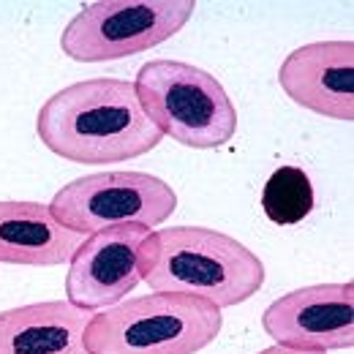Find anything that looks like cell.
<instances>
[{"instance_id":"1","label":"cell","mask_w":354,"mask_h":354,"mask_svg":"<svg viewBox=\"0 0 354 354\" xmlns=\"http://www.w3.org/2000/svg\"><path fill=\"white\" fill-rule=\"evenodd\" d=\"M36 133L55 156L90 167L142 158L164 142L145 115L133 82L115 77L57 90L39 109Z\"/></svg>"},{"instance_id":"2","label":"cell","mask_w":354,"mask_h":354,"mask_svg":"<svg viewBox=\"0 0 354 354\" xmlns=\"http://www.w3.org/2000/svg\"><path fill=\"white\" fill-rule=\"evenodd\" d=\"M142 270L153 292L199 297L221 310L251 300L267 275L265 262L248 245L207 226L153 229Z\"/></svg>"},{"instance_id":"3","label":"cell","mask_w":354,"mask_h":354,"mask_svg":"<svg viewBox=\"0 0 354 354\" xmlns=\"http://www.w3.org/2000/svg\"><path fill=\"white\" fill-rule=\"evenodd\" d=\"M223 327L221 308L185 295L150 292L93 313L88 354H196Z\"/></svg>"},{"instance_id":"4","label":"cell","mask_w":354,"mask_h":354,"mask_svg":"<svg viewBox=\"0 0 354 354\" xmlns=\"http://www.w3.org/2000/svg\"><path fill=\"white\" fill-rule=\"evenodd\" d=\"M136 98L161 136L194 150H216L237 133V106L221 82L183 60H150L136 71Z\"/></svg>"},{"instance_id":"5","label":"cell","mask_w":354,"mask_h":354,"mask_svg":"<svg viewBox=\"0 0 354 354\" xmlns=\"http://www.w3.org/2000/svg\"><path fill=\"white\" fill-rule=\"evenodd\" d=\"M194 0H95L63 28L60 49L77 63L142 55L177 36L194 17Z\"/></svg>"},{"instance_id":"6","label":"cell","mask_w":354,"mask_h":354,"mask_svg":"<svg viewBox=\"0 0 354 354\" xmlns=\"http://www.w3.org/2000/svg\"><path fill=\"white\" fill-rule=\"evenodd\" d=\"M49 210L85 237L115 226L156 229L177 210V191L150 172H98L66 183Z\"/></svg>"},{"instance_id":"7","label":"cell","mask_w":354,"mask_h":354,"mask_svg":"<svg viewBox=\"0 0 354 354\" xmlns=\"http://www.w3.org/2000/svg\"><path fill=\"white\" fill-rule=\"evenodd\" d=\"M153 229L115 226L85 237L68 262L66 300L77 308L106 310L142 283V254Z\"/></svg>"},{"instance_id":"8","label":"cell","mask_w":354,"mask_h":354,"mask_svg":"<svg viewBox=\"0 0 354 354\" xmlns=\"http://www.w3.org/2000/svg\"><path fill=\"white\" fill-rule=\"evenodd\" d=\"M265 333L281 346L308 352H341L354 346V283L300 286L262 313Z\"/></svg>"},{"instance_id":"9","label":"cell","mask_w":354,"mask_h":354,"mask_svg":"<svg viewBox=\"0 0 354 354\" xmlns=\"http://www.w3.org/2000/svg\"><path fill=\"white\" fill-rule=\"evenodd\" d=\"M281 90L303 109L330 120H354V41H313L286 55Z\"/></svg>"},{"instance_id":"10","label":"cell","mask_w":354,"mask_h":354,"mask_svg":"<svg viewBox=\"0 0 354 354\" xmlns=\"http://www.w3.org/2000/svg\"><path fill=\"white\" fill-rule=\"evenodd\" d=\"M85 234L63 226L49 205L28 199H0V265H68Z\"/></svg>"},{"instance_id":"11","label":"cell","mask_w":354,"mask_h":354,"mask_svg":"<svg viewBox=\"0 0 354 354\" xmlns=\"http://www.w3.org/2000/svg\"><path fill=\"white\" fill-rule=\"evenodd\" d=\"M93 310L68 300H44L0 310V354H88Z\"/></svg>"},{"instance_id":"12","label":"cell","mask_w":354,"mask_h":354,"mask_svg":"<svg viewBox=\"0 0 354 354\" xmlns=\"http://www.w3.org/2000/svg\"><path fill=\"white\" fill-rule=\"evenodd\" d=\"M262 210L278 226L303 223L313 210V185L300 167H278L267 177L262 191Z\"/></svg>"},{"instance_id":"13","label":"cell","mask_w":354,"mask_h":354,"mask_svg":"<svg viewBox=\"0 0 354 354\" xmlns=\"http://www.w3.org/2000/svg\"><path fill=\"white\" fill-rule=\"evenodd\" d=\"M257 354H327V352H308V349H292V346H281V344H272L262 352Z\"/></svg>"}]
</instances>
